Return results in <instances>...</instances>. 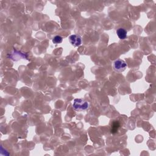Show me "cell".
Returning a JSON list of instances; mask_svg holds the SVG:
<instances>
[{"label":"cell","mask_w":156,"mask_h":156,"mask_svg":"<svg viewBox=\"0 0 156 156\" xmlns=\"http://www.w3.org/2000/svg\"><path fill=\"white\" fill-rule=\"evenodd\" d=\"M73 106L74 109L77 111H83L89 109V104L83 99L77 98L74 100Z\"/></svg>","instance_id":"obj_1"},{"label":"cell","mask_w":156,"mask_h":156,"mask_svg":"<svg viewBox=\"0 0 156 156\" xmlns=\"http://www.w3.org/2000/svg\"><path fill=\"white\" fill-rule=\"evenodd\" d=\"M113 68L117 72L121 73L127 68V64L122 59H117L114 62Z\"/></svg>","instance_id":"obj_2"},{"label":"cell","mask_w":156,"mask_h":156,"mask_svg":"<svg viewBox=\"0 0 156 156\" xmlns=\"http://www.w3.org/2000/svg\"><path fill=\"white\" fill-rule=\"evenodd\" d=\"M70 43L74 47L80 46L82 44V39L80 36L73 34L69 37Z\"/></svg>","instance_id":"obj_3"},{"label":"cell","mask_w":156,"mask_h":156,"mask_svg":"<svg viewBox=\"0 0 156 156\" xmlns=\"http://www.w3.org/2000/svg\"><path fill=\"white\" fill-rule=\"evenodd\" d=\"M117 34L119 39L121 40H124L127 37V31L123 28H118L117 30Z\"/></svg>","instance_id":"obj_4"},{"label":"cell","mask_w":156,"mask_h":156,"mask_svg":"<svg viewBox=\"0 0 156 156\" xmlns=\"http://www.w3.org/2000/svg\"><path fill=\"white\" fill-rule=\"evenodd\" d=\"M120 127V124L119 121H113L111 126V133L112 134H116L118 132Z\"/></svg>","instance_id":"obj_5"},{"label":"cell","mask_w":156,"mask_h":156,"mask_svg":"<svg viewBox=\"0 0 156 156\" xmlns=\"http://www.w3.org/2000/svg\"><path fill=\"white\" fill-rule=\"evenodd\" d=\"M62 41H63V38L60 36H56L53 39V42L55 44L61 43L62 42Z\"/></svg>","instance_id":"obj_6"}]
</instances>
